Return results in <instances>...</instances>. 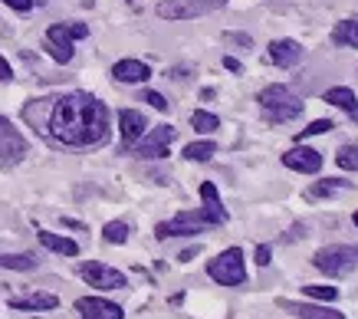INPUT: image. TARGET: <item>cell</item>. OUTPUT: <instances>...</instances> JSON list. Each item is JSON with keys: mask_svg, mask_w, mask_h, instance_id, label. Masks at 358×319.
<instances>
[{"mask_svg": "<svg viewBox=\"0 0 358 319\" xmlns=\"http://www.w3.org/2000/svg\"><path fill=\"white\" fill-rule=\"evenodd\" d=\"M46 132L66 148H96L109 139V109L92 92H66L50 106Z\"/></svg>", "mask_w": 358, "mask_h": 319, "instance_id": "1", "label": "cell"}, {"mask_svg": "<svg viewBox=\"0 0 358 319\" xmlns=\"http://www.w3.org/2000/svg\"><path fill=\"white\" fill-rule=\"evenodd\" d=\"M257 102H260L263 115L270 122H293L303 115V99H299L289 86H282V83L266 86L260 96H257Z\"/></svg>", "mask_w": 358, "mask_h": 319, "instance_id": "2", "label": "cell"}, {"mask_svg": "<svg viewBox=\"0 0 358 319\" xmlns=\"http://www.w3.org/2000/svg\"><path fill=\"white\" fill-rule=\"evenodd\" d=\"M207 227H217V220L210 218L204 208L197 211H181V214H174L171 220H162L158 227H155V237L158 241H168V237H187V234H201Z\"/></svg>", "mask_w": 358, "mask_h": 319, "instance_id": "3", "label": "cell"}, {"mask_svg": "<svg viewBox=\"0 0 358 319\" xmlns=\"http://www.w3.org/2000/svg\"><path fill=\"white\" fill-rule=\"evenodd\" d=\"M313 267L322 270L326 276H345L358 267V247H352V243H329L322 250H315Z\"/></svg>", "mask_w": 358, "mask_h": 319, "instance_id": "4", "label": "cell"}, {"mask_svg": "<svg viewBox=\"0 0 358 319\" xmlns=\"http://www.w3.org/2000/svg\"><path fill=\"white\" fill-rule=\"evenodd\" d=\"M207 276L220 286H243L247 283V264H243V250L240 247H227L207 264Z\"/></svg>", "mask_w": 358, "mask_h": 319, "instance_id": "5", "label": "cell"}, {"mask_svg": "<svg viewBox=\"0 0 358 319\" xmlns=\"http://www.w3.org/2000/svg\"><path fill=\"white\" fill-rule=\"evenodd\" d=\"M89 36V27L86 23H53L46 30V50L53 56L56 63H69L73 59V43Z\"/></svg>", "mask_w": 358, "mask_h": 319, "instance_id": "6", "label": "cell"}, {"mask_svg": "<svg viewBox=\"0 0 358 319\" xmlns=\"http://www.w3.org/2000/svg\"><path fill=\"white\" fill-rule=\"evenodd\" d=\"M174 135H178L174 125H155L152 132H145L131 145V155L135 158H168V145L174 142Z\"/></svg>", "mask_w": 358, "mask_h": 319, "instance_id": "7", "label": "cell"}, {"mask_svg": "<svg viewBox=\"0 0 358 319\" xmlns=\"http://www.w3.org/2000/svg\"><path fill=\"white\" fill-rule=\"evenodd\" d=\"M79 276L89 286H96V290H122L125 286V274L122 270H115L109 264H99V260H89V264L79 267Z\"/></svg>", "mask_w": 358, "mask_h": 319, "instance_id": "8", "label": "cell"}, {"mask_svg": "<svg viewBox=\"0 0 358 319\" xmlns=\"http://www.w3.org/2000/svg\"><path fill=\"white\" fill-rule=\"evenodd\" d=\"M23 155H27V139L13 129L10 119L0 115V162L10 165V162H20Z\"/></svg>", "mask_w": 358, "mask_h": 319, "instance_id": "9", "label": "cell"}, {"mask_svg": "<svg viewBox=\"0 0 358 319\" xmlns=\"http://www.w3.org/2000/svg\"><path fill=\"white\" fill-rule=\"evenodd\" d=\"M282 165L299 171V175H315L322 168V155L315 152V148H309V145H296V148H289V152L282 155Z\"/></svg>", "mask_w": 358, "mask_h": 319, "instance_id": "10", "label": "cell"}, {"mask_svg": "<svg viewBox=\"0 0 358 319\" xmlns=\"http://www.w3.org/2000/svg\"><path fill=\"white\" fill-rule=\"evenodd\" d=\"M76 313H79V319H122L125 316L119 303H109V299H102V297H79Z\"/></svg>", "mask_w": 358, "mask_h": 319, "instance_id": "11", "label": "cell"}, {"mask_svg": "<svg viewBox=\"0 0 358 319\" xmlns=\"http://www.w3.org/2000/svg\"><path fill=\"white\" fill-rule=\"evenodd\" d=\"M270 59L280 69H293L299 59H303V46L296 40H273L270 43Z\"/></svg>", "mask_w": 358, "mask_h": 319, "instance_id": "12", "label": "cell"}, {"mask_svg": "<svg viewBox=\"0 0 358 319\" xmlns=\"http://www.w3.org/2000/svg\"><path fill=\"white\" fill-rule=\"evenodd\" d=\"M119 129H122V139H125V145H135L141 135L148 132V122H145V115H141V112L122 109L119 112Z\"/></svg>", "mask_w": 358, "mask_h": 319, "instance_id": "13", "label": "cell"}, {"mask_svg": "<svg viewBox=\"0 0 358 319\" xmlns=\"http://www.w3.org/2000/svg\"><path fill=\"white\" fill-rule=\"evenodd\" d=\"M112 76L119 79V83H148L152 69H148V63H141V59H119L112 66Z\"/></svg>", "mask_w": 358, "mask_h": 319, "instance_id": "14", "label": "cell"}, {"mask_svg": "<svg viewBox=\"0 0 358 319\" xmlns=\"http://www.w3.org/2000/svg\"><path fill=\"white\" fill-rule=\"evenodd\" d=\"M201 7H197L194 0H185V3H174V0H168V3H158V17H164V20H191V17H201Z\"/></svg>", "mask_w": 358, "mask_h": 319, "instance_id": "15", "label": "cell"}, {"mask_svg": "<svg viewBox=\"0 0 358 319\" xmlns=\"http://www.w3.org/2000/svg\"><path fill=\"white\" fill-rule=\"evenodd\" d=\"M36 237H40V243H43L46 250H53V253H63V257H76L79 253V243L73 237H63V234H53V231H40Z\"/></svg>", "mask_w": 358, "mask_h": 319, "instance_id": "16", "label": "cell"}, {"mask_svg": "<svg viewBox=\"0 0 358 319\" xmlns=\"http://www.w3.org/2000/svg\"><path fill=\"white\" fill-rule=\"evenodd\" d=\"M282 309H293V316L299 319H345L332 306H313V303H282Z\"/></svg>", "mask_w": 358, "mask_h": 319, "instance_id": "17", "label": "cell"}, {"mask_svg": "<svg viewBox=\"0 0 358 319\" xmlns=\"http://www.w3.org/2000/svg\"><path fill=\"white\" fill-rule=\"evenodd\" d=\"M201 201H204L207 214L217 220V227L220 224H227V211H224V204H220V194H217V187H214V181H204V185H201Z\"/></svg>", "mask_w": 358, "mask_h": 319, "instance_id": "18", "label": "cell"}, {"mask_svg": "<svg viewBox=\"0 0 358 319\" xmlns=\"http://www.w3.org/2000/svg\"><path fill=\"white\" fill-rule=\"evenodd\" d=\"M326 102L338 106V109L348 112V115L358 122V99H355V92H352L348 86H332V89H326Z\"/></svg>", "mask_w": 358, "mask_h": 319, "instance_id": "19", "label": "cell"}, {"mask_svg": "<svg viewBox=\"0 0 358 319\" xmlns=\"http://www.w3.org/2000/svg\"><path fill=\"white\" fill-rule=\"evenodd\" d=\"M59 299L53 293H30V297H13L10 309H56Z\"/></svg>", "mask_w": 358, "mask_h": 319, "instance_id": "20", "label": "cell"}, {"mask_svg": "<svg viewBox=\"0 0 358 319\" xmlns=\"http://www.w3.org/2000/svg\"><path fill=\"white\" fill-rule=\"evenodd\" d=\"M332 40H336L338 46H352V50H358V17H348V20L336 23Z\"/></svg>", "mask_w": 358, "mask_h": 319, "instance_id": "21", "label": "cell"}, {"mask_svg": "<svg viewBox=\"0 0 358 319\" xmlns=\"http://www.w3.org/2000/svg\"><path fill=\"white\" fill-rule=\"evenodd\" d=\"M342 191H352V181L329 178V181H315V185L309 187V198H332V194H342Z\"/></svg>", "mask_w": 358, "mask_h": 319, "instance_id": "22", "label": "cell"}, {"mask_svg": "<svg viewBox=\"0 0 358 319\" xmlns=\"http://www.w3.org/2000/svg\"><path fill=\"white\" fill-rule=\"evenodd\" d=\"M36 264L33 253H0V270H36Z\"/></svg>", "mask_w": 358, "mask_h": 319, "instance_id": "23", "label": "cell"}, {"mask_svg": "<svg viewBox=\"0 0 358 319\" xmlns=\"http://www.w3.org/2000/svg\"><path fill=\"white\" fill-rule=\"evenodd\" d=\"M217 155V145L214 142H191V145H185V158L187 162H210Z\"/></svg>", "mask_w": 358, "mask_h": 319, "instance_id": "24", "label": "cell"}, {"mask_svg": "<svg viewBox=\"0 0 358 319\" xmlns=\"http://www.w3.org/2000/svg\"><path fill=\"white\" fill-rule=\"evenodd\" d=\"M191 125H194L197 132H214V129H220V119L214 115V112H204V109H197L194 115H191Z\"/></svg>", "mask_w": 358, "mask_h": 319, "instance_id": "25", "label": "cell"}, {"mask_svg": "<svg viewBox=\"0 0 358 319\" xmlns=\"http://www.w3.org/2000/svg\"><path fill=\"white\" fill-rule=\"evenodd\" d=\"M102 237L109 243H125L129 241V224H125V220H109V224L102 227Z\"/></svg>", "mask_w": 358, "mask_h": 319, "instance_id": "26", "label": "cell"}, {"mask_svg": "<svg viewBox=\"0 0 358 319\" xmlns=\"http://www.w3.org/2000/svg\"><path fill=\"white\" fill-rule=\"evenodd\" d=\"M336 165L345 171H358V145H342L336 152Z\"/></svg>", "mask_w": 358, "mask_h": 319, "instance_id": "27", "label": "cell"}, {"mask_svg": "<svg viewBox=\"0 0 358 319\" xmlns=\"http://www.w3.org/2000/svg\"><path fill=\"white\" fill-rule=\"evenodd\" d=\"M336 125L329 119H315V122H309L303 132H296V142H306V139H313V135H326V132H332Z\"/></svg>", "mask_w": 358, "mask_h": 319, "instance_id": "28", "label": "cell"}, {"mask_svg": "<svg viewBox=\"0 0 358 319\" xmlns=\"http://www.w3.org/2000/svg\"><path fill=\"white\" fill-rule=\"evenodd\" d=\"M303 293H306V297H313V299H326V303H336V299H338V290H336V286L309 283V286H303Z\"/></svg>", "mask_w": 358, "mask_h": 319, "instance_id": "29", "label": "cell"}, {"mask_svg": "<svg viewBox=\"0 0 358 319\" xmlns=\"http://www.w3.org/2000/svg\"><path fill=\"white\" fill-rule=\"evenodd\" d=\"M141 99L148 102V106H152V109H158V112H168V109H171V102L164 99L162 92H155V89H148V92H145V96H141Z\"/></svg>", "mask_w": 358, "mask_h": 319, "instance_id": "30", "label": "cell"}, {"mask_svg": "<svg viewBox=\"0 0 358 319\" xmlns=\"http://www.w3.org/2000/svg\"><path fill=\"white\" fill-rule=\"evenodd\" d=\"M0 3H7V7H13V10H33L36 3H43V0H0Z\"/></svg>", "mask_w": 358, "mask_h": 319, "instance_id": "31", "label": "cell"}, {"mask_svg": "<svg viewBox=\"0 0 358 319\" xmlns=\"http://www.w3.org/2000/svg\"><path fill=\"white\" fill-rule=\"evenodd\" d=\"M224 43H237V46H253L250 34H224Z\"/></svg>", "mask_w": 358, "mask_h": 319, "instance_id": "32", "label": "cell"}, {"mask_svg": "<svg viewBox=\"0 0 358 319\" xmlns=\"http://www.w3.org/2000/svg\"><path fill=\"white\" fill-rule=\"evenodd\" d=\"M270 257H273V250L266 247V243H260V247H257V264H260V267H270Z\"/></svg>", "mask_w": 358, "mask_h": 319, "instance_id": "33", "label": "cell"}, {"mask_svg": "<svg viewBox=\"0 0 358 319\" xmlns=\"http://www.w3.org/2000/svg\"><path fill=\"white\" fill-rule=\"evenodd\" d=\"M10 79H13V69H10V63H7V59L0 56V83H10Z\"/></svg>", "mask_w": 358, "mask_h": 319, "instance_id": "34", "label": "cell"}, {"mask_svg": "<svg viewBox=\"0 0 358 319\" xmlns=\"http://www.w3.org/2000/svg\"><path fill=\"white\" fill-rule=\"evenodd\" d=\"M194 3H197V7H201V10H214V7H220V3H224V0H194Z\"/></svg>", "mask_w": 358, "mask_h": 319, "instance_id": "35", "label": "cell"}, {"mask_svg": "<svg viewBox=\"0 0 358 319\" xmlns=\"http://www.w3.org/2000/svg\"><path fill=\"white\" fill-rule=\"evenodd\" d=\"M224 66H227L230 73H240V63L234 59V56H224Z\"/></svg>", "mask_w": 358, "mask_h": 319, "instance_id": "36", "label": "cell"}, {"mask_svg": "<svg viewBox=\"0 0 358 319\" xmlns=\"http://www.w3.org/2000/svg\"><path fill=\"white\" fill-rule=\"evenodd\" d=\"M352 220H355V227H358V211H355V218H352Z\"/></svg>", "mask_w": 358, "mask_h": 319, "instance_id": "37", "label": "cell"}]
</instances>
